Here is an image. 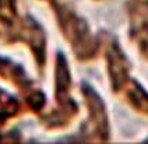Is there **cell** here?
Returning <instances> with one entry per match:
<instances>
[{"label": "cell", "mask_w": 148, "mask_h": 144, "mask_svg": "<svg viewBox=\"0 0 148 144\" xmlns=\"http://www.w3.org/2000/svg\"><path fill=\"white\" fill-rule=\"evenodd\" d=\"M99 34L102 42L101 58L105 63L112 95L126 104L134 113L148 118V90L133 74V63L117 35L106 28H101Z\"/></svg>", "instance_id": "cell-1"}, {"label": "cell", "mask_w": 148, "mask_h": 144, "mask_svg": "<svg viewBox=\"0 0 148 144\" xmlns=\"http://www.w3.org/2000/svg\"><path fill=\"white\" fill-rule=\"evenodd\" d=\"M50 9L62 38L80 64H90L101 58V34L80 14L77 0H39Z\"/></svg>", "instance_id": "cell-2"}, {"label": "cell", "mask_w": 148, "mask_h": 144, "mask_svg": "<svg viewBox=\"0 0 148 144\" xmlns=\"http://www.w3.org/2000/svg\"><path fill=\"white\" fill-rule=\"evenodd\" d=\"M18 0H0V41L8 45L23 43L32 55L39 77L48 67V34L29 13L18 11Z\"/></svg>", "instance_id": "cell-3"}, {"label": "cell", "mask_w": 148, "mask_h": 144, "mask_svg": "<svg viewBox=\"0 0 148 144\" xmlns=\"http://www.w3.org/2000/svg\"><path fill=\"white\" fill-rule=\"evenodd\" d=\"M74 78L66 53L58 49L53 62V105L38 116L45 132H66L80 118L81 104L74 98Z\"/></svg>", "instance_id": "cell-4"}, {"label": "cell", "mask_w": 148, "mask_h": 144, "mask_svg": "<svg viewBox=\"0 0 148 144\" xmlns=\"http://www.w3.org/2000/svg\"><path fill=\"white\" fill-rule=\"evenodd\" d=\"M78 91L82 105L87 112L78 125V129L70 134L59 137V141H80V143H106L112 140V125L108 105L95 85L88 80H81Z\"/></svg>", "instance_id": "cell-5"}, {"label": "cell", "mask_w": 148, "mask_h": 144, "mask_svg": "<svg viewBox=\"0 0 148 144\" xmlns=\"http://www.w3.org/2000/svg\"><path fill=\"white\" fill-rule=\"evenodd\" d=\"M0 77L11 84L20 94V99L27 108V112L39 116L48 106V95L36 80L25 71V69L14 60L0 56Z\"/></svg>", "instance_id": "cell-6"}, {"label": "cell", "mask_w": 148, "mask_h": 144, "mask_svg": "<svg viewBox=\"0 0 148 144\" xmlns=\"http://www.w3.org/2000/svg\"><path fill=\"white\" fill-rule=\"evenodd\" d=\"M127 38L141 59L148 63V0H124Z\"/></svg>", "instance_id": "cell-7"}, {"label": "cell", "mask_w": 148, "mask_h": 144, "mask_svg": "<svg viewBox=\"0 0 148 144\" xmlns=\"http://www.w3.org/2000/svg\"><path fill=\"white\" fill-rule=\"evenodd\" d=\"M143 140H144V141H148V136L145 137V139H143Z\"/></svg>", "instance_id": "cell-8"}]
</instances>
